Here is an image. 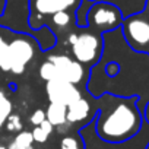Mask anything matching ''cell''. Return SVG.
I'll return each instance as SVG.
<instances>
[{
	"instance_id": "cell-19",
	"label": "cell",
	"mask_w": 149,
	"mask_h": 149,
	"mask_svg": "<svg viewBox=\"0 0 149 149\" xmlns=\"http://www.w3.org/2000/svg\"><path fill=\"white\" fill-rule=\"evenodd\" d=\"M60 149H82V139L76 136H64L60 143Z\"/></svg>"
},
{
	"instance_id": "cell-12",
	"label": "cell",
	"mask_w": 149,
	"mask_h": 149,
	"mask_svg": "<svg viewBox=\"0 0 149 149\" xmlns=\"http://www.w3.org/2000/svg\"><path fill=\"white\" fill-rule=\"evenodd\" d=\"M31 37L35 40V42L41 51H50L57 45V38L48 26H42L40 29H35Z\"/></svg>"
},
{
	"instance_id": "cell-21",
	"label": "cell",
	"mask_w": 149,
	"mask_h": 149,
	"mask_svg": "<svg viewBox=\"0 0 149 149\" xmlns=\"http://www.w3.org/2000/svg\"><path fill=\"white\" fill-rule=\"evenodd\" d=\"M32 133V137H34V142H37V143H44V142H47V139H48V133L47 132H44L40 126H34V130L31 132Z\"/></svg>"
},
{
	"instance_id": "cell-26",
	"label": "cell",
	"mask_w": 149,
	"mask_h": 149,
	"mask_svg": "<svg viewBox=\"0 0 149 149\" xmlns=\"http://www.w3.org/2000/svg\"><path fill=\"white\" fill-rule=\"evenodd\" d=\"M5 9H6V0H0V16L3 15Z\"/></svg>"
},
{
	"instance_id": "cell-6",
	"label": "cell",
	"mask_w": 149,
	"mask_h": 149,
	"mask_svg": "<svg viewBox=\"0 0 149 149\" xmlns=\"http://www.w3.org/2000/svg\"><path fill=\"white\" fill-rule=\"evenodd\" d=\"M123 16L121 12L111 3L94 2L86 15V26L98 34L111 32L121 26Z\"/></svg>"
},
{
	"instance_id": "cell-7",
	"label": "cell",
	"mask_w": 149,
	"mask_h": 149,
	"mask_svg": "<svg viewBox=\"0 0 149 149\" xmlns=\"http://www.w3.org/2000/svg\"><path fill=\"white\" fill-rule=\"evenodd\" d=\"M47 60H50L54 64V67L57 70V78L66 79L76 86L78 85L86 86L89 69L85 67L84 64H81L79 61H76L73 57L66 56V54H51V56H48Z\"/></svg>"
},
{
	"instance_id": "cell-13",
	"label": "cell",
	"mask_w": 149,
	"mask_h": 149,
	"mask_svg": "<svg viewBox=\"0 0 149 149\" xmlns=\"http://www.w3.org/2000/svg\"><path fill=\"white\" fill-rule=\"evenodd\" d=\"M66 113H67V107L63 104H56V102H50L47 111H45V118L54 126L58 127L61 124H66Z\"/></svg>"
},
{
	"instance_id": "cell-28",
	"label": "cell",
	"mask_w": 149,
	"mask_h": 149,
	"mask_svg": "<svg viewBox=\"0 0 149 149\" xmlns=\"http://www.w3.org/2000/svg\"><path fill=\"white\" fill-rule=\"evenodd\" d=\"M0 149H8V148H6V146H3V145H2V148H0Z\"/></svg>"
},
{
	"instance_id": "cell-22",
	"label": "cell",
	"mask_w": 149,
	"mask_h": 149,
	"mask_svg": "<svg viewBox=\"0 0 149 149\" xmlns=\"http://www.w3.org/2000/svg\"><path fill=\"white\" fill-rule=\"evenodd\" d=\"M44 120H45V111L41 110V108L35 110V111L31 114V117H29V121H31L32 126H40Z\"/></svg>"
},
{
	"instance_id": "cell-1",
	"label": "cell",
	"mask_w": 149,
	"mask_h": 149,
	"mask_svg": "<svg viewBox=\"0 0 149 149\" xmlns=\"http://www.w3.org/2000/svg\"><path fill=\"white\" fill-rule=\"evenodd\" d=\"M139 97H121L110 92L92 97L94 127L97 136L110 143L126 142L136 136L142 127L143 116L137 107Z\"/></svg>"
},
{
	"instance_id": "cell-11",
	"label": "cell",
	"mask_w": 149,
	"mask_h": 149,
	"mask_svg": "<svg viewBox=\"0 0 149 149\" xmlns=\"http://www.w3.org/2000/svg\"><path fill=\"white\" fill-rule=\"evenodd\" d=\"M97 2H105L114 5L120 12L123 19L136 13H140L146 8V0H97Z\"/></svg>"
},
{
	"instance_id": "cell-9",
	"label": "cell",
	"mask_w": 149,
	"mask_h": 149,
	"mask_svg": "<svg viewBox=\"0 0 149 149\" xmlns=\"http://www.w3.org/2000/svg\"><path fill=\"white\" fill-rule=\"evenodd\" d=\"M45 92H47V98L50 102L63 104L66 107L84 95L82 91L76 85H73L72 82L61 79V78H54L48 81L45 84Z\"/></svg>"
},
{
	"instance_id": "cell-16",
	"label": "cell",
	"mask_w": 149,
	"mask_h": 149,
	"mask_svg": "<svg viewBox=\"0 0 149 149\" xmlns=\"http://www.w3.org/2000/svg\"><path fill=\"white\" fill-rule=\"evenodd\" d=\"M0 69L8 70V38L5 35V28L0 26Z\"/></svg>"
},
{
	"instance_id": "cell-15",
	"label": "cell",
	"mask_w": 149,
	"mask_h": 149,
	"mask_svg": "<svg viewBox=\"0 0 149 149\" xmlns=\"http://www.w3.org/2000/svg\"><path fill=\"white\" fill-rule=\"evenodd\" d=\"M12 102L3 91H0V127L5 126L6 118L12 114Z\"/></svg>"
},
{
	"instance_id": "cell-20",
	"label": "cell",
	"mask_w": 149,
	"mask_h": 149,
	"mask_svg": "<svg viewBox=\"0 0 149 149\" xmlns=\"http://www.w3.org/2000/svg\"><path fill=\"white\" fill-rule=\"evenodd\" d=\"M13 142H15L16 145H21V146H32L34 137H32V133H31V132L21 130V132H18V134L15 136Z\"/></svg>"
},
{
	"instance_id": "cell-17",
	"label": "cell",
	"mask_w": 149,
	"mask_h": 149,
	"mask_svg": "<svg viewBox=\"0 0 149 149\" xmlns=\"http://www.w3.org/2000/svg\"><path fill=\"white\" fill-rule=\"evenodd\" d=\"M38 72H40V78H41L42 81H45V82H48V81L57 78V70H56L54 64H53L50 60H45L44 63H41Z\"/></svg>"
},
{
	"instance_id": "cell-25",
	"label": "cell",
	"mask_w": 149,
	"mask_h": 149,
	"mask_svg": "<svg viewBox=\"0 0 149 149\" xmlns=\"http://www.w3.org/2000/svg\"><path fill=\"white\" fill-rule=\"evenodd\" d=\"M8 149H34L32 146H21V145H16L15 142H12L9 146H8Z\"/></svg>"
},
{
	"instance_id": "cell-10",
	"label": "cell",
	"mask_w": 149,
	"mask_h": 149,
	"mask_svg": "<svg viewBox=\"0 0 149 149\" xmlns=\"http://www.w3.org/2000/svg\"><path fill=\"white\" fill-rule=\"evenodd\" d=\"M97 111L92 110V104L86 97H81L70 105H67L66 113V121L69 124H76V123H89L94 120Z\"/></svg>"
},
{
	"instance_id": "cell-4",
	"label": "cell",
	"mask_w": 149,
	"mask_h": 149,
	"mask_svg": "<svg viewBox=\"0 0 149 149\" xmlns=\"http://www.w3.org/2000/svg\"><path fill=\"white\" fill-rule=\"evenodd\" d=\"M120 31L132 51L149 56V12L146 9L124 18Z\"/></svg>"
},
{
	"instance_id": "cell-29",
	"label": "cell",
	"mask_w": 149,
	"mask_h": 149,
	"mask_svg": "<svg viewBox=\"0 0 149 149\" xmlns=\"http://www.w3.org/2000/svg\"><path fill=\"white\" fill-rule=\"evenodd\" d=\"M146 149H149V145H148V146H146Z\"/></svg>"
},
{
	"instance_id": "cell-3",
	"label": "cell",
	"mask_w": 149,
	"mask_h": 149,
	"mask_svg": "<svg viewBox=\"0 0 149 149\" xmlns=\"http://www.w3.org/2000/svg\"><path fill=\"white\" fill-rule=\"evenodd\" d=\"M70 50L74 60L91 69L101 60L104 50L102 34H98L88 28H78V37L70 45Z\"/></svg>"
},
{
	"instance_id": "cell-2",
	"label": "cell",
	"mask_w": 149,
	"mask_h": 149,
	"mask_svg": "<svg viewBox=\"0 0 149 149\" xmlns=\"http://www.w3.org/2000/svg\"><path fill=\"white\" fill-rule=\"evenodd\" d=\"M8 34V70L13 74H22L32 61L38 48L35 40L26 32L6 29Z\"/></svg>"
},
{
	"instance_id": "cell-23",
	"label": "cell",
	"mask_w": 149,
	"mask_h": 149,
	"mask_svg": "<svg viewBox=\"0 0 149 149\" xmlns=\"http://www.w3.org/2000/svg\"><path fill=\"white\" fill-rule=\"evenodd\" d=\"M40 127H41L44 132H47L48 134H51V133H53V129H54V126H53V124H51V123H50L47 118H45V120L40 124Z\"/></svg>"
},
{
	"instance_id": "cell-14",
	"label": "cell",
	"mask_w": 149,
	"mask_h": 149,
	"mask_svg": "<svg viewBox=\"0 0 149 149\" xmlns=\"http://www.w3.org/2000/svg\"><path fill=\"white\" fill-rule=\"evenodd\" d=\"M94 2L91 0H82L79 3L78 9L74 10V16H76V26L78 28H85L86 26V15H88V10L91 8Z\"/></svg>"
},
{
	"instance_id": "cell-8",
	"label": "cell",
	"mask_w": 149,
	"mask_h": 149,
	"mask_svg": "<svg viewBox=\"0 0 149 149\" xmlns=\"http://www.w3.org/2000/svg\"><path fill=\"white\" fill-rule=\"evenodd\" d=\"M0 26L32 35L28 25V0H6V9L0 16Z\"/></svg>"
},
{
	"instance_id": "cell-24",
	"label": "cell",
	"mask_w": 149,
	"mask_h": 149,
	"mask_svg": "<svg viewBox=\"0 0 149 149\" xmlns=\"http://www.w3.org/2000/svg\"><path fill=\"white\" fill-rule=\"evenodd\" d=\"M142 116H143V120L149 123V101H146V104L142 110Z\"/></svg>"
},
{
	"instance_id": "cell-31",
	"label": "cell",
	"mask_w": 149,
	"mask_h": 149,
	"mask_svg": "<svg viewBox=\"0 0 149 149\" xmlns=\"http://www.w3.org/2000/svg\"><path fill=\"white\" fill-rule=\"evenodd\" d=\"M0 148H2V145H0Z\"/></svg>"
},
{
	"instance_id": "cell-5",
	"label": "cell",
	"mask_w": 149,
	"mask_h": 149,
	"mask_svg": "<svg viewBox=\"0 0 149 149\" xmlns=\"http://www.w3.org/2000/svg\"><path fill=\"white\" fill-rule=\"evenodd\" d=\"M82 0H28V25L31 31L45 26L48 18L57 12L76 10Z\"/></svg>"
},
{
	"instance_id": "cell-18",
	"label": "cell",
	"mask_w": 149,
	"mask_h": 149,
	"mask_svg": "<svg viewBox=\"0 0 149 149\" xmlns=\"http://www.w3.org/2000/svg\"><path fill=\"white\" fill-rule=\"evenodd\" d=\"M5 126H6V130L8 132H10V133H18V132H21L22 130V120H21V117L18 116V114H10L8 118H6V121H5Z\"/></svg>"
},
{
	"instance_id": "cell-27",
	"label": "cell",
	"mask_w": 149,
	"mask_h": 149,
	"mask_svg": "<svg viewBox=\"0 0 149 149\" xmlns=\"http://www.w3.org/2000/svg\"><path fill=\"white\" fill-rule=\"evenodd\" d=\"M148 12H149V0H146V8H145Z\"/></svg>"
},
{
	"instance_id": "cell-30",
	"label": "cell",
	"mask_w": 149,
	"mask_h": 149,
	"mask_svg": "<svg viewBox=\"0 0 149 149\" xmlns=\"http://www.w3.org/2000/svg\"><path fill=\"white\" fill-rule=\"evenodd\" d=\"M91 2H97V0H91Z\"/></svg>"
}]
</instances>
